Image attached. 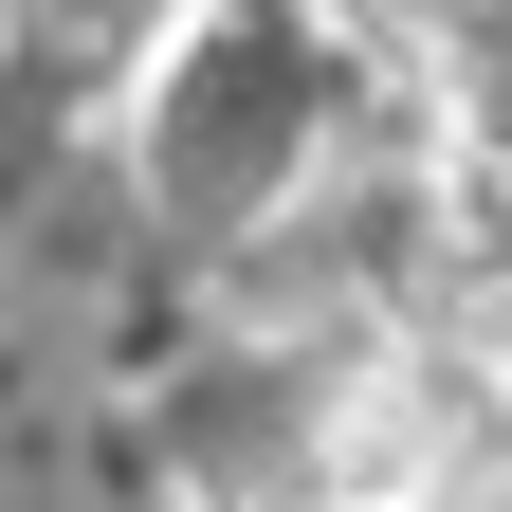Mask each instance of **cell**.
<instances>
[{
	"mask_svg": "<svg viewBox=\"0 0 512 512\" xmlns=\"http://www.w3.org/2000/svg\"><path fill=\"white\" fill-rule=\"evenodd\" d=\"M439 366H458L476 403L512 421V238H476V256H458V311H439Z\"/></svg>",
	"mask_w": 512,
	"mask_h": 512,
	"instance_id": "6da1fadb",
	"label": "cell"
}]
</instances>
